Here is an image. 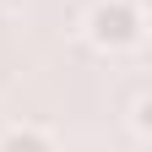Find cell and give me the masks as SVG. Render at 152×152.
I'll return each mask as SVG.
<instances>
[{
	"mask_svg": "<svg viewBox=\"0 0 152 152\" xmlns=\"http://www.w3.org/2000/svg\"><path fill=\"white\" fill-rule=\"evenodd\" d=\"M141 6L136 0H98V6L87 11V38L98 49H130L141 44Z\"/></svg>",
	"mask_w": 152,
	"mask_h": 152,
	"instance_id": "1",
	"label": "cell"
},
{
	"mask_svg": "<svg viewBox=\"0 0 152 152\" xmlns=\"http://www.w3.org/2000/svg\"><path fill=\"white\" fill-rule=\"evenodd\" d=\"M0 152H54V141L44 136V130L22 125V130H6V136H0Z\"/></svg>",
	"mask_w": 152,
	"mask_h": 152,
	"instance_id": "2",
	"label": "cell"
},
{
	"mask_svg": "<svg viewBox=\"0 0 152 152\" xmlns=\"http://www.w3.org/2000/svg\"><path fill=\"white\" fill-rule=\"evenodd\" d=\"M130 125H136V136H147V98H136V109H130Z\"/></svg>",
	"mask_w": 152,
	"mask_h": 152,
	"instance_id": "3",
	"label": "cell"
}]
</instances>
